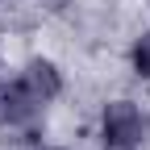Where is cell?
Returning a JSON list of instances; mask_svg holds the SVG:
<instances>
[{
	"label": "cell",
	"instance_id": "obj_1",
	"mask_svg": "<svg viewBox=\"0 0 150 150\" xmlns=\"http://www.w3.org/2000/svg\"><path fill=\"white\" fill-rule=\"evenodd\" d=\"M146 138V117L134 100H108L100 108V146L104 150H138Z\"/></svg>",
	"mask_w": 150,
	"mask_h": 150
},
{
	"label": "cell",
	"instance_id": "obj_2",
	"mask_svg": "<svg viewBox=\"0 0 150 150\" xmlns=\"http://www.w3.org/2000/svg\"><path fill=\"white\" fill-rule=\"evenodd\" d=\"M42 108H46V104L38 100L21 79L0 83V125H8V129H29L38 117H42Z\"/></svg>",
	"mask_w": 150,
	"mask_h": 150
},
{
	"label": "cell",
	"instance_id": "obj_3",
	"mask_svg": "<svg viewBox=\"0 0 150 150\" xmlns=\"http://www.w3.org/2000/svg\"><path fill=\"white\" fill-rule=\"evenodd\" d=\"M17 79H21L42 104H50V100L63 96V71L54 67L50 59H29V63L21 67V75H17Z\"/></svg>",
	"mask_w": 150,
	"mask_h": 150
},
{
	"label": "cell",
	"instance_id": "obj_4",
	"mask_svg": "<svg viewBox=\"0 0 150 150\" xmlns=\"http://www.w3.org/2000/svg\"><path fill=\"white\" fill-rule=\"evenodd\" d=\"M129 67H134L138 79H150V29L134 38V46H129Z\"/></svg>",
	"mask_w": 150,
	"mask_h": 150
},
{
	"label": "cell",
	"instance_id": "obj_5",
	"mask_svg": "<svg viewBox=\"0 0 150 150\" xmlns=\"http://www.w3.org/2000/svg\"><path fill=\"white\" fill-rule=\"evenodd\" d=\"M0 67H4V46H0Z\"/></svg>",
	"mask_w": 150,
	"mask_h": 150
},
{
	"label": "cell",
	"instance_id": "obj_6",
	"mask_svg": "<svg viewBox=\"0 0 150 150\" xmlns=\"http://www.w3.org/2000/svg\"><path fill=\"white\" fill-rule=\"evenodd\" d=\"M42 150H63V146H42Z\"/></svg>",
	"mask_w": 150,
	"mask_h": 150
}]
</instances>
